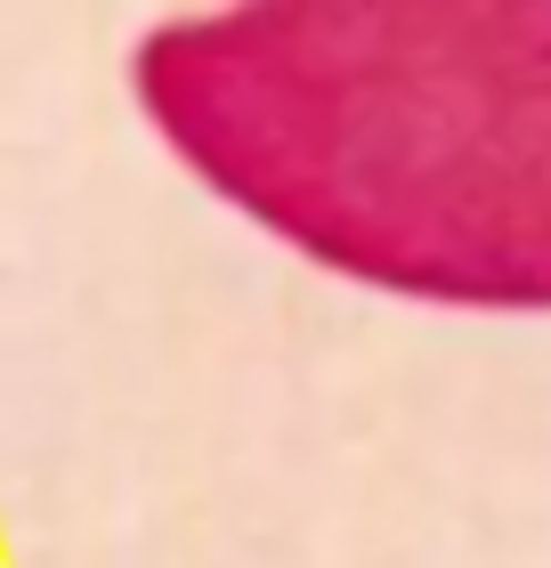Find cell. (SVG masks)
Returning a JSON list of instances; mask_svg holds the SVG:
<instances>
[{"mask_svg": "<svg viewBox=\"0 0 551 568\" xmlns=\"http://www.w3.org/2000/svg\"><path fill=\"white\" fill-rule=\"evenodd\" d=\"M212 195L333 276L551 308V0H220L130 58Z\"/></svg>", "mask_w": 551, "mask_h": 568, "instance_id": "obj_1", "label": "cell"}]
</instances>
